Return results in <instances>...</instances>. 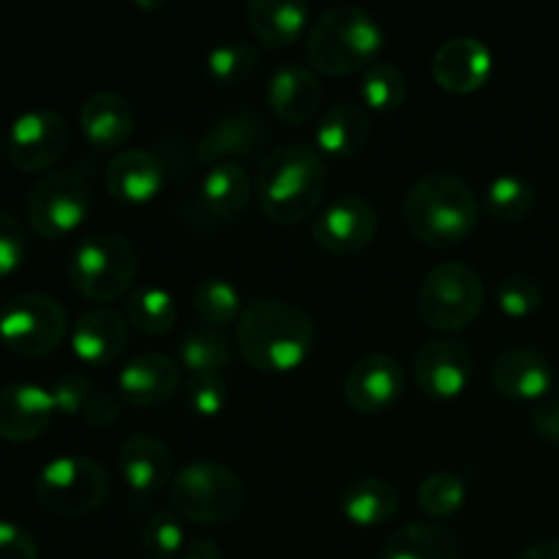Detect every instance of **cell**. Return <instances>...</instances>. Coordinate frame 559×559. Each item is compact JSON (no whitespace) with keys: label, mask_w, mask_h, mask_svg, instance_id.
I'll return each mask as SVG.
<instances>
[{"label":"cell","mask_w":559,"mask_h":559,"mask_svg":"<svg viewBox=\"0 0 559 559\" xmlns=\"http://www.w3.org/2000/svg\"><path fill=\"white\" fill-rule=\"evenodd\" d=\"M180 559H222V549L211 538H194L186 544Z\"/></svg>","instance_id":"ee69618b"},{"label":"cell","mask_w":559,"mask_h":559,"mask_svg":"<svg viewBox=\"0 0 559 559\" xmlns=\"http://www.w3.org/2000/svg\"><path fill=\"white\" fill-rule=\"evenodd\" d=\"M200 197L207 211L218 218H233L243 213L251 200L249 173L238 162L213 164L200 180Z\"/></svg>","instance_id":"f546056e"},{"label":"cell","mask_w":559,"mask_h":559,"mask_svg":"<svg viewBox=\"0 0 559 559\" xmlns=\"http://www.w3.org/2000/svg\"><path fill=\"white\" fill-rule=\"evenodd\" d=\"M0 158H3V131H0Z\"/></svg>","instance_id":"bcb514c9"},{"label":"cell","mask_w":559,"mask_h":559,"mask_svg":"<svg viewBox=\"0 0 559 559\" xmlns=\"http://www.w3.org/2000/svg\"><path fill=\"white\" fill-rule=\"evenodd\" d=\"M382 559H462V544L442 524L413 522L388 538Z\"/></svg>","instance_id":"f1b7e54d"},{"label":"cell","mask_w":559,"mask_h":559,"mask_svg":"<svg viewBox=\"0 0 559 559\" xmlns=\"http://www.w3.org/2000/svg\"><path fill=\"white\" fill-rule=\"evenodd\" d=\"M338 508L355 527H380L399 511V491L391 480L364 475L349 480L338 495Z\"/></svg>","instance_id":"484cf974"},{"label":"cell","mask_w":559,"mask_h":559,"mask_svg":"<svg viewBox=\"0 0 559 559\" xmlns=\"http://www.w3.org/2000/svg\"><path fill=\"white\" fill-rule=\"evenodd\" d=\"M385 33L360 5H333L317 16L306 36V55L317 71L331 76L355 74L374 63Z\"/></svg>","instance_id":"277c9868"},{"label":"cell","mask_w":559,"mask_h":559,"mask_svg":"<svg viewBox=\"0 0 559 559\" xmlns=\"http://www.w3.org/2000/svg\"><path fill=\"white\" fill-rule=\"evenodd\" d=\"M267 123L254 109H229L222 112L205 134L197 140L194 158L200 164L233 162L235 156H251L265 142Z\"/></svg>","instance_id":"9a60e30c"},{"label":"cell","mask_w":559,"mask_h":559,"mask_svg":"<svg viewBox=\"0 0 559 559\" xmlns=\"http://www.w3.org/2000/svg\"><path fill=\"white\" fill-rule=\"evenodd\" d=\"M136 271H140L136 246L120 233L87 235L74 246L66 265L71 287L87 300H102V304L131 293Z\"/></svg>","instance_id":"5b68a950"},{"label":"cell","mask_w":559,"mask_h":559,"mask_svg":"<svg viewBox=\"0 0 559 559\" xmlns=\"http://www.w3.org/2000/svg\"><path fill=\"white\" fill-rule=\"evenodd\" d=\"M497 306L508 317H530L544 306V287L533 276H508L497 284Z\"/></svg>","instance_id":"f35d334b"},{"label":"cell","mask_w":559,"mask_h":559,"mask_svg":"<svg viewBox=\"0 0 559 559\" xmlns=\"http://www.w3.org/2000/svg\"><path fill=\"white\" fill-rule=\"evenodd\" d=\"M3 306H5V304H0V314H3Z\"/></svg>","instance_id":"7dc6e473"},{"label":"cell","mask_w":559,"mask_h":559,"mask_svg":"<svg viewBox=\"0 0 559 559\" xmlns=\"http://www.w3.org/2000/svg\"><path fill=\"white\" fill-rule=\"evenodd\" d=\"M180 360L194 374H222L233 360V344L222 328L197 325L189 328L180 338Z\"/></svg>","instance_id":"4dcf8cb0"},{"label":"cell","mask_w":559,"mask_h":559,"mask_svg":"<svg viewBox=\"0 0 559 559\" xmlns=\"http://www.w3.org/2000/svg\"><path fill=\"white\" fill-rule=\"evenodd\" d=\"M82 134L98 151L120 147L134 131V109L118 93H93L80 109Z\"/></svg>","instance_id":"d4e9b609"},{"label":"cell","mask_w":559,"mask_h":559,"mask_svg":"<svg viewBox=\"0 0 559 559\" xmlns=\"http://www.w3.org/2000/svg\"><path fill=\"white\" fill-rule=\"evenodd\" d=\"M69 140V126L58 112L44 107L25 109L9 129V158L22 173H41L63 158Z\"/></svg>","instance_id":"8fae6325"},{"label":"cell","mask_w":559,"mask_h":559,"mask_svg":"<svg viewBox=\"0 0 559 559\" xmlns=\"http://www.w3.org/2000/svg\"><path fill=\"white\" fill-rule=\"evenodd\" d=\"M164 183V167L151 151L142 147H129L109 158L107 173H104V186L109 197L129 205H142L158 194Z\"/></svg>","instance_id":"44dd1931"},{"label":"cell","mask_w":559,"mask_h":559,"mask_svg":"<svg viewBox=\"0 0 559 559\" xmlns=\"http://www.w3.org/2000/svg\"><path fill=\"white\" fill-rule=\"evenodd\" d=\"M71 347L87 366L112 364L129 347V322L109 306H93L76 317Z\"/></svg>","instance_id":"d6986e66"},{"label":"cell","mask_w":559,"mask_h":559,"mask_svg":"<svg viewBox=\"0 0 559 559\" xmlns=\"http://www.w3.org/2000/svg\"><path fill=\"white\" fill-rule=\"evenodd\" d=\"M530 424L538 431L544 440L559 442V399H549V402H540L538 407L530 415Z\"/></svg>","instance_id":"7bdbcfd3"},{"label":"cell","mask_w":559,"mask_h":559,"mask_svg":"<svg viewBox=\"0 0 559 559\" xmlns=\"http://www.w3.org/2000/svg\"><path fill=\"white\" fill-rule=\"evenodd\" d=\"M467 500V486L453 473H431L418 486V506L431 516H451Z\"/></svg>","instance_id":"74e56055"},{"label":"cell","mask_w":559,"mask_h":559,"mask_svg":"<svg viewBox=\"0 0 559 559\" xmlns=\"http://www.w3.org/2000/svg\"><path fill=\"white\" fill-rule=\"evenodd\" d=\"M246 14L257 41L271 49L298 41L309 22V9L295 0H251Z\"/></svg>","instance_id":"4316f807"},{"label":"cell","mask_w":559,"mask_h":559,"mask_svg":"<svg viewBox=\"0 0 559 559\" xmlns=\"http://www.w3.org/2000/svg\"><path fill=\"white\" fill-rule=\"evenodd\" d=\"M140 540L145 555H151L153 559H175L183 555L186 549L183 524L173 511L151 513L142 524Z\"/></svg>","instance_id":"8d00e7d4"},{"label":"cell","mask_w":559,"mask_h":559,"mask_svg":"<svg viewBox=\"0 0 559 559\" xmlns=\"http://www.w3.org/2000/svg\"><path fill=\"white\" fill-rule=\"evenodd\" d=\"M0 559H38V546L20 524L0 519Z\"/></svg>","instance_id":"b9f144b4"},{"label":"cell","mask_w":559,"mask_h":559,"mask_svg":"<svg viewBox=\"0 0 559 559\" xmlns=\"http://www.w3.org/2000/svg\"><path fill=\"white\" fill-rule=\"evenodd\" d=\"M55 409L52 391L33 382H16L0 391V440L31 442L47 431Z\"/></svg>","instance_id":"ac0fdd59"},{"label":"cell","mask_w":559,"mask_h":559,"mask_svg":"<svg viewBox=\"0 0 559 559\" xmlns=\"http://www.w3.org/2000/svg\"><path fill=\"white\" fill-rule=\"evenodd\" d=\"M27 254V235L20 218L0 207V278L11 276Z\"/></svg>","instance_id":"60d3db41"},{"label":"cell","mask_w":559,"mask_h":559,"mask_svg":"<svg viewBox=\"0 0 559 559\" xmlns=\"http://www.w3.org/2000/svg\"><path fill=\"white\" fill-rule=\"evenodd\" d=\"M480 205L473 186L456 173H429L404 197L407 229L426 246L451 249L478 227Z\"/></svg>","instance_id":"3957f363"},{"label":"cell","mask_w":559,"mask_h":559,"mask_svg":"<svg viewBox=\"0 0 559 559\" xmlns=\"http://www.w3.org/2000/svg\"><path fill=\"white\" fill-rule=\"evenodd\" d=\"M360 93H364L366 107L377 109V112H393L407 98V76L396 69L393 63H371L364 71L360 80Z\"/></svg>","instance_id":"d590c367"},{"label":"cell","mask_w":559,"mask_h":559,"mask_svg":"<svg viewBox=\"0 0 559 559\" xmlns=\"http://www.w3.org/2000/svg\"><path fill=\"white\" fill-rule=\"evenodd\" d=\"M260 69V52L254 44L224 41L207 52V74L222 85H240Z\"/></svg>","instance_id":"e575fe53"},{"label":"cell","mask_w":559,"mask_h":559,"mask_svg":"<svg viewBox=\"0 0 559 559\" xmlns=\"http://www.w3.org/2000/svg\"><path fill=\"white\" fill-rule=\"evenodd\" d=\"M369 112L355 102H338L320 118L317 145L328 156H355L369 142Z\"/></svg>","instance_id":"83f0119b"},{"label":"cell","mask_w":559,"mask_h":559,"mask_svg":"<svg viewBox=\"0 0 559 559\" xmlns=\"http://www.w3.org/2000/svg\"><path fill=\"white\" fill-rule=\"evenodd\" d=\"M491 74L489 44L475 36L448 38L431 58V76L448 93H475Z\"/></svg>","instance_id":"2e32d148"},{"label":"cell","mask_w":559,"mask_h":559,"mask_svg":"<svg viewBox=\"0 0 559 559\" xmlns=\"http://www.w3.org/2000/svg\"><path fill=\"white\" fill-rule=\"evenodd\" d=\"M413 374L429 399H456L473 380V355L462 342L431 338L415 353Z\"/></svg>","instance_id":"5bb4252c"},{"label":"cell","mask_w":559,"mask_h":559,"mask_svg":"<svg viewBox=\"0 0 559 559\" xmlns=\"http://www.w3.org/2000/svg\"><path fill=\"white\" fill-rule=\"evenodd\" d=\"M91 211V175L85 167H63L44 175L25 200V218L44 240L74 233Z\"/></svg>","instance_id":"ba28073f"},{"label":"cell","mask_w":559,"mask_h":559,"mask_svg":"<svg viewBox=\"0 0 559 559\" xmlns=\"http://www.w3.org/2000/svg\"><path fill=\"white\" fill-rule=\"evenodd\" d=\"M535 205V186L522 175H500L486 189V207L500 222H522Z\"/></svg>","instance_id":"836d02e7"},{"label":"cell","mask_w":559,"mask_h":559,"mask_svg":"<svg viewBox=\"0 0 559 559\" xmlns=\"http://www.w3.org/2000/svg\"><path fill=\"white\" fill-rule=\"evenodd\" d=\"M36 497L58 516H87L107 502L109 475L91 456H58L38 469Z\"/></svg>","instance_id":"9c48e42d"},{"label":"cell","mask_w":559,"mask_h":559,"mask_svg":"<svg viewBox=\"0 0 559 559\" xmlns=\"http://www.w3.org/2000/svg\"><path fill=\"white\" fill-rule=\"evenodd\" d=\"M267 104L284 123H306L322 104L320 80L300 63L278 66L267 82Z\"/></svg>","instance_id":"7402d4cb"},{"label":"cell","mask_w":559,"mask_h":559,"mask_svg":"<svg viewBox=\"0 0 559 559\" xmlns=\"http://www.w3.org/2000/svg\"><path fill=\"white\" fill-rule=\"evenodd\" d=\"M191 309L200 317L202 325L211 328H224L233 320H238V314H243L240 309V293L235 289L233 282L227 278H202L200 284L191 293Z\"/></svg>","instance_id":"d6a6232c"},{"label":"cell","mask_w":559,"mask_h":559,"mask_svg":"<svg viewBox=\"0 0 559 559\" xmlns=\"http://www.w3.org/2000/svg\"><path fill=\"white\" fill-rule=\"evenodd\" d=\"M180 385V371L169 355L140 353L120 369V396L134 407H158Z\"/></svg>","instance_id":"ffe728a7"},{"label":"cell","mask_w":559,"mask_h":559,"mask_svg":"<svg viewBox=\"0 0 559 559\" xmlns=\"http://www.w3.org/2000/svg\"><path fill=\"white\" fill-rule=\"evenodd\" d=\"M516 559H559V540H538L527 546Z\"/></svg>","instance_id":"f6af8a7d"},{"label":"cell","mask_w":559,"mask_h":559,"mask_svg":"<svg viewBox=\"0 0 559 559\" xmlns=\"http://www.w3.org/2000/svg\"><path fill=\"white\" fill-rule=\"evenodd\" d=\"M489 377L500 396L516 399V402H533V399L546 396L555 382L549 358L524 344L502 349L491 364Z\"/></svg>","instance_id":"e0dca14e"},{"label":"cell","mask_w":559,"mask_h":559,"mask_svg":"<svg viewBox=\"0 0 559 559\" xmlns=\"http://www.w3.org/2000/svg\"><path fill=\"white\" fill-rule=\"evenodd\" d=\"M314 338L311 317L289 300H254L238 320L240 358L265 374H287L298 369L314 349Z\"/></svg>","instance_id":"6da1fadb"},{"label":"cell","mask_w":559,"mask_h":559,"mask_svg":"<svg viewBox=\"0 0 559 559\" xmlns=\"http://www.w3.org/2000/svg\"><path fill=\"white\" fill-rule=\"evenodd\" d=\"M328 189L325 158L289 142L267 153L257 175V202L271 222L300 224L322 205Z\"/></svg>","instance_id":"7a4b0ae2"},{"label":"cell","mask_w":559,"mask_h":559,"mask_svg":"<svg viewBox=\"0 0 559 559\" xmlns=\"http://www.w3.org/2000/svg\"><path fill=\"white\" fill-rule=\"evenodd\" d=\"M186 407L200 418H216L227 404V385L222 374H194L186 382Z\"/></svg>","instance_id":"ab89813d"},{"label":"cell","mask_w":559,"mask_h":559,"mask_svg":"<svg viewBox=\"0 0 559 559\" xmlns=\"http://www.w3.org/2000/svg\"><path fill=\"white\" fill-rule=\"evenodd\" d=\"M55 409L69 418H82L91 426H109L120 415V399L104 391L93 377L71 371L52 385Z\"/></svg>","instance_id":"cb8c5ba5"},{"label":"cell","mask_w":559,"mask_h":559,"mask_svg":"<svg viewBox=\"0 0 559 559\" xmlns=\"http://www.w3.org/2000/svg\"><path fill=\"white\" fill-rule=\"evenodd\" d=\"M484 278L467 262H442L426 273L418 289V314L442 333L464 331L484 311Z\"/></svg>","instance_id":"52a82bcc"},{"label":"cell","mask_w":559,"mask_h":559,"mask_svg":"<svg viewBox=\"0 0 559 559\" xmlns=\"http://www.w3.org/2000/svg\"><path fill=\"white\" fill-rule=\"evenodd\" d=\"M120 475L136 495H156L173 484V456L153 435H134L120 445Z\"/></svg>","instance_id":"603a6c76"},{"label":"cell","mask_w":559,"mask_h":559,"mask_svg":"<svg viewBox=\"0 0 559 559\" xmlns=\"http://www.w3.org/2000/svg\"><path fill=\"white\" fill-rule=\"evenodd\" d=\"M173 511L197 524H227L243 511V480L218 462H191L175 473L169 484Z\"/></svg>","instance_id":"8992f818"},{"label":"cell","mask_w":559,"mask_h":559,"mask_svg":"<svg viewBox=\"0 0 559 559\" xmlns=\"http://www.w3.org/2000/svg\"><path fill=\"white\" fill-rule=\"evenodd\" d=\"M377 227V207L360 194H344L328 202L325 211L314 218L311 238L328 254L353 257L374 240Z\"/></svg>","instance_id":"7c38bea8"},{"label":"cell","mask_w":559,"mask_h":559,"mask_svg":"<svg viewBox=\"0 0 559 559\" xmlns=\"http://www.w3.org/2000/svg\"><path fill=\"white\" fill-rule=\"evenodd\" d=\"M126 317H129V325L140 333L164 336L175 328L178 309H175V298L167 289L134 287L126 298Z\"/></svg>","instance_id":"1f68e13d"},{"label":"cell","mask_w":559,"mask_h":559,"mask_svg":"<svg viewBox=\"0 0 559 559\" xmlns=\"http://www.w3.org/2000/svg\"><path fill=\"white\" fill-rule=\"evenodd\" d=\"M404 393V369L393 355L369 353L349 366L344 377V399L364 415H377L399 402Z\"/></svg>","instance_id":"4fadbf2b"},{"label":"cell","mask_w":559,"mask_h":559,"mask_svg":"<svg viewBox=\"0 0 559 559\" xmlns=\"http://www.w3.org/2000/svg\"><path fill=\"white\" fill-rule=\"evenodd\" d=\"M66 309L44 293L14 295L0 314V342L22 358L55 353L66 336Z\"/></svg>","instance_id":"30bf717a"}]
</instances>
